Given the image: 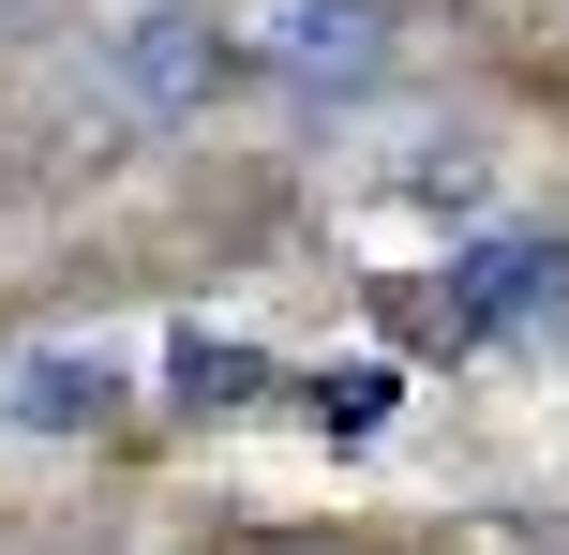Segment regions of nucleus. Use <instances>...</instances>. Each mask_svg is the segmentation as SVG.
<instances>
[{
	"instance_id": "f257e3e1",
	"label": "nucleus",
	"mask_w": 569,
	"mask_h": 555,
	"mask_svg": "<svg viewBox=\"0 0 569 555\" xmlns=\"http://www.w3.org/2000/svg\"><path fill=\"white\" fill-rule=\"evenodd\" d=\"M226 76L270 106H345L390 76V16L375 0H226Z\"/></svg>"
},
{
	"instance_id": "f03ea898",
	"label": "nucleus",
	"mask_w": 569,
	"mask_h": 555,
	"mask_svg": "<svg viewBox=\"0 0 569 555\" xmlns=\"http://www.w3.org/2000/svg\"><path fill=\"white\" fill-rule=\"evenodd\" d=\"M120 346H16L0 360V436H106L120 420Z\"/></svg>"
},
{
	"instance_id": "7ed1b4c3",
	"label": "nucleus",
	"mask_w": 569,
	"mask_h": 555,
	"mask_svg": "<svg viewBox=\"0 0 569 555\" xmlns=\"http://www.w3.org/2000/svg\"><path fill=\"white\" fill-rule=\"evenodd\" d=\"M569 300V240H480V256H450V330H525Z\"/></svg>"
},
{
	"instance_id": "20e7f679",
	"label": "nucleus",
	"mask_w": 569,
	"mask_h": 555,
	"mask_svg": "<svg viewBox=\"0 0 569 555\" xmlns=\"http://www.w3.org/2000/svg\"><path fill=\"white\" fill-rule=\"evenodd\" d=\"M166 406H270V360L256 346H210V330H180V346H166Z\"/></svg>"
},
{
	"instance_id": "39448f33",
	"label": "nucleus",
	"mask_w": 569,
	"mask_h": 555,
	"mask_svg": "<svg viewBox=\"0 0 569 555\" xmlns=\"http://www.w3.org/2000/svg\"><path fill=\"white\" fill-rule=\"evenodd\" d=\"M0 16H16V0H0Z\"/></svg>"
}]
</instances>
